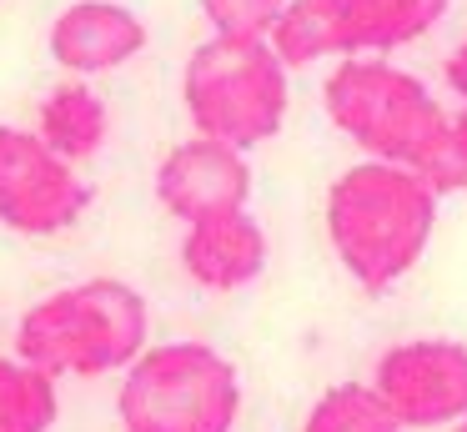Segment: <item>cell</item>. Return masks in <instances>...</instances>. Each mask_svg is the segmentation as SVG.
I'll return each instance as SVG.
<instances>
[{"mask_svg": "<svg viewBox=\"0 0 467 432\" xmlns=\"http://www.w3.org/2000/svg\"><path fill=\"white\" fill-rule=\"evenodd\" d=\"M36 131L51 151H61L66 161H91L96 151L106 146L111 136V111L106 100L96 96L86 80H66V86L46 90L41 96V111H36Z\"/></svg>", "mask_w": 467, "mask_h": 432, "instance_id": "obj_11", "label": "cell"}, {"mask_svg": "<svg viewBox=\"0 0 467 432\" xmlns=\"http://www.w3.org/2000/svg\"><path fill=\"white\" fill-rule=\"evenodd\" d=\"M417 171H422V181L437 191V196H457V191H467V146L457 141L452 116H447V131H442V136H437L432 146L422 151Z\"/></svg>", "mask_w": 467, "mask_h": 432, "instance_id": "obj_17", "label": "cell"}, {"mask_svg": "<svg viewBox=\"0 0 467 432\" xmlns=\"http://www.w3.org/2000/svg\"><path fill=\"white\" fill-rule=\"evenodd\" d=\"M156 201L182 227L242 211L252 201V161H246V151L226 146V141L192 136L161 156V166H156Z\"/></svg>", "mask_w": 467, "mask_h": 432, "instance_id": "obj_8", "label": "cell"}, {"mask_svg": "<svg viewBox=\"0 0 467 432\" xmlns=\"http://www.w3.org/2000/svg\"><path fill=\"white\" fill-rule=\"evenodd\" d=\"M91 206L76 161L51 151L41 131L0 126V227L16 237H61Z\"/></svg>", "mask_w": 467, "mask_h": 432, "instance_id": "obj_6", "label": "cell"}, {"mask_svg": "<svg viewBox=\"0 0 467 432\" xmlns=\"http://www.w3.org/2000/svg\"><path fill=\"white\" fill-rule=\"evenodd\" d=\"M272 50L286 66H317V60L352 56L347 36V0H286L282 20L272 26Z\"/></svg>", "mask_w": 467, "mask_h": 432, "instance_id": "obj_13", "label": "cell"}, {"mask_svg": "<svg viewBox=\"0 0 467 432\" xmlns=\"http://www.w3.org/2000/svg\"><path fill=\"white\" fill-rule=\"evenodd\" d=\"M151 311L121 277H91L41 297L16 327V357L51 377H106L126 372L146 352Z\"/></svg>", "mask_w": 467, "mask_h": 432, "instance_id": "obj_2", "label": "cell"}, {"mask_svg": "<svg viewBox=\"0 0 467 432\" xmlns=\"http://www.w3.org/2000/svg\"><path fill=\"white\" fill-rule=\"evenodd\" d=\"M286 76L292 66L272 50V40H202L182 70V106L192 116V131L236 151L266 146L286 126L292 106Z\"/></svg>", "mask_w": 467, "mask_h": 432, "instance_id": "obj_3", "label": "cell"}, {"mask_svg": "<svg viewBox=\"0 0 467 432\" xmlns=\"http://www.w3.org/2000/svg\"><path fill=\"white\" fill-rule=\"evenodd\" d=\"M322 106L332 126L372 161L417 166L422 151L447 131L437 96L387 56H342L322 86Z\"/></svg>", "mask_w": 467, "mask_h": 432, "instance_id": "obj_5", "label": "cell"}, {"mask_svg": "<svg viewBox=\"0 0 467 432\" xmlns=\"http://www.w3.org/2000/svg\"><path fill=\"white\" fill-rule=\"evenodd\" d=\"M272 241L252 211H226V216L192 221L182 237V271L206 291H242L266 271Z\"/></svg>", "mask_w": 467, "mask_h": 432, "instance_id": "obj_10", "label": "cell"}, {"mask_svg": "<svg viewBox=\"0 0 467 432\" xmlns=\"http://www.w3.org/2000/svg\"><path fill=\"white\" fill-rule=\"evenodd\" d=\"M442 80H447V90H452V96L467 106V40H462V46H457L447 60H442Z\"/></svg>", "mask_w": 467, "mask_h": 432, "instance_id": "obj_18", "label": "cell"}, {"mask_svg": "<svg viewBox=\"0 0 467 432\" xmlns=\"http://www.w3.org/2000/svg\"><path fill=\"white\" fill-rule=\"evenodd\" d=\"M121 432H236L242 372L206 342L146 347L116 387Z\"/></svg>", "mask_w": 467, "mask_h": 432, "instance_id": "obj_4", "label": "cell"}, {"mask_svg": "<svg viewBox=\"0 0 467 432\" xmlns=\"http://www.w3.org/2000/svg\"><path fill=\"white\" fill-rule=\"evenodd\" d=\"M302 432H407L372 382H337L306 407Z\"/></svg>", "mask_w": 467, "mask_h": 432, "instance_id": "obj_15", "label": "cell"}, {"mask_svg": "<svg viewBox=\"0 0 467 432\" xmlns=\"http://www.w3.org/2000/svg\"><path fill=\"white\" fill-rule=\"evenodd\" d=\"M452 0H347L352 56H392L442 26Z\"/></svg>", "mask_w": 467, "mask_h": 432, "instance_id": "obj_12", "label": "cell"}, {"mask_svg": "<svg viewBox=\"0 0 467 432\" xmlns=\"http://www.w3.org/2000/svg\"><path fill=\"white\" fill-rule=\"evenodd\" d=\"M437 196L417 166L402 161H357L327 186V241L342 271L362 291H392L437 231Z\"/></svg>", "mask_w": 467, "mask_h": 432, "instance_id": "obj_1", "label": "cell"}, {"mask_svg": "<svg viewBox=\"0 0 467 432\" xmlns=\"http://www.w3.org/2000/svg\"><path fill=\"white\" fill-rule=\"evenodd\" d=\"M372 387L402 417V427H452L467 417V342L412 337L377 357Z\"/></svg>", "mask_w": 467, "mask_h": 432, "instance_id": "obj_7", "label": "cell"}, {"mask_svg": "<svg viewBox=\"0 0 467 432\" xmlns=\"http://www.w3.org/2000/svg\"><path fill=\"white\" fill-rule=\"evenodd\" d=\"M452 131H457V141L467 146V106H457V111H452Z\"/></svg>", "mask_w": 467, "mask_h": 432, "instance_id": "obj_19", "label": "cell"}, {"mask_svg": "<svg viewBox=\"0 0 467 432\" xmlns=\"http://www.w3.org/2000/svg\"><path fill=\"white\" fill-rule=\"evenodd\" d=\"M202 20L212 26V36L226 40H266L272 26L282 20L286 0H196Z\"/></svg>", "mask_w": 467, "mask_h": 432, "instance_id": "obj_16", "label": "cell"}, {"mask_svg": "<svg viewBox=\"0 0 467 432\" xmlns=\"http://www.w3.org/2000/svg\"><path fill=\"white\" fill-rule=\"evenodd\" d=\"M56 382L26 357H0V432H51L61 417Z\"/></svg>", "mask_w": 467, "mask_h": 432, "instance_id": "obj_14", "label": "cell"}, {"mask_svg": "<svg viewBox=\"0 0 467 432\" xmlns=\"http://www.w3.org/2000/svg\"><path fill=\"white\" fill-rule=\"evenodd\" d=\"M151 30L121 0H76L51 20V60L71 76H111L146 50Z\"/></svg>", "mask_w": 467, "mask_h": 432, "instance_id": "obj_9", "label": "cell"}, {"mask_svg": "<svg viewBox=\"0 0 467 432\" xmlns=\"http://www.w3.org/2000/svg\"><path fill=\"white\" fill-rule=\"evenodd\" d=\"M452 432H467V417H462V422H452Z\"/></svg>", "mask_w": 467, "mask_h": 432, "instance_id": "obj_20", "label": "cell"}]
</instances>
